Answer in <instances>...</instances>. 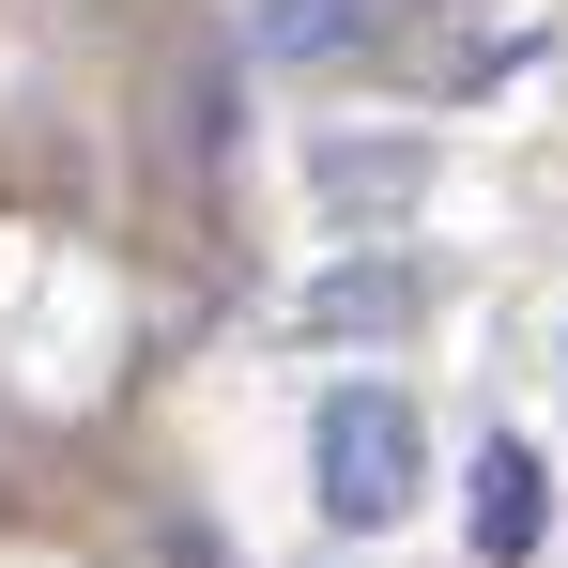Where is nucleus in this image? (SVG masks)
Returning a JSON list of instances; mask_svg holds the SVG:
<instances>
[{
	"mask_svg": "<svg viewBox=\"0 0 568 568\" xmlns=\"http://www.w3.org/2000/svg\"><path fill=\"white\" fill-rule=\"evenodd\" d=\"M415 462H430V446H415V399H399V384H338V399H323V415H307V476H323V523H399V507H415Z\"/></svg>",
	"mask_w": 568,
	"mask_h": 568,
	"instance_id": "obj_1",
	"label": "nucleus"
},
{
	"mask_svg": "<svg viewBox=\"0 0 568 568\" xmlns=\"http://www.w3.org/2000/svg\"><path fill=\"white\" fill-rule=\"evenodd\" d=\"M538 523H554V491H538V446H523V430H491V446H476V507H462L476 568H523V554H538Z\"/></svg>",
	"mask_w": 568,
	"mask_h": 568,
	"instance_id": "obj_2",
	"label": "nucleus"
},
{
	"mask_svg": "<svg viewBox=\"0 0 568 568\" xmlns=\"http://www.w3.org/2000/svg\"><path fill=\"white\" fill-rule=\"evenodd\" d=\"M307 170H323L338 215H354V200H415V185H430V154H415V139H323Z\"/></svg>",
	"mask_w": 568,
	"mask_h": 568,
	"instance_id": "obj_3",
	"label": "nucleus"
},
{
	"mask_svg": "<svg viewBox=\"0 0 568 568\" xmlns=\"http://www.w3.org/2000/svg\"><path fill=\"white\" fill-rule=\"evenodd\" d=\"M307 323H323V338H354V323H415V277H399V262H338V277L307 292Z\"/></svg>",
	"mask_w": 568,
	"mask_h": 568,
	"instance_id": "obj_4",
	"label": "nucleus"
},
{
	"mask_svg": "<svg viewBox=\"0 0 568 568\" xmlns=\"http://www.w3.org/2000/svg\"><path fill=\"white\" fill-rule=\"evenodd\" d=\"M354 16H369V0H277V16H262V62H323V47H354Z\"/></svg>",
	"mask_w": 568,
	"mask_h": 568,
	"instance_id": "obj_5",
	"label": "nucleus"
}]
</instances>
